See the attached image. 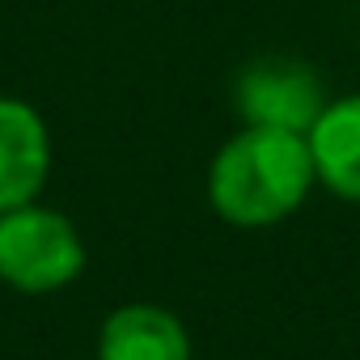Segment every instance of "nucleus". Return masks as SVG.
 <instances>
[{"label": "nucleus", "instance_id": "1", "mask_svg": "<svg viewBox=\"0 0 360 360\" xmlns=\"http://www.w3.org/2000/svg\"><path fill=\"white\" fill-rule=\"evenodd\" d=\"M318 187V169L309 136L284 127L242 123L208 165V204L225 225L267 229L288 221L309 191Z\"/></svg>", "mask_w": 360, "mask_h": 360}, {"label": "nucleus", "instance_id": "3", "mask_svg": "<svg viewBox=\"0 0 360 360\" xmlns=\"http://www.w3.org/2000/svg\"><path fill=\"white\" fill-rule=\"evenodd\" d=\"M326 102L330 98H326L322 77L305 60H292V56L250 60L233 85V106L242 123L250 127H284V131L309 136Z\"/></svg>", "mask_w": 360, "mask_h": 360}, {"label": "nucleus", "instance_id": "6", "mask_svg": "<svg viewBox=\"0 0 360 360\" xmlns=\"http://www.w3.org/2000/svg\"><path fill=\"white\" fill-rule=\"evenodd\" d=\"M309 153L318 183L330 195L360 204V94L326 102V110L309 127Z\"/></svg>", "mask_w": 360, "mask_h": 360}, {"label": "nucleus", "instance_id": "4", "mask_svg": "<svg viewBox=\"0 0 360 360\" xmlns=\"http://www.w3.org/2000/svg\"><path fill=\"white\" fill-rule=\"evenodd\" d=\"M47 178H51L47 119L30 102L0 94V212L34 204Z\"/></svg>", "mask_w": 360, "mask_h": 360}, {"label": "nucleus", "instance_id": "2", "mask_svg": "<svg viewBox=\"0 0 360 360\" xmlns=\"http://www.w3.org/2000/svg\"><path fill=\"white\" fill-rule=\"evenodd\" d=\"M85 271L81 229L56 212L34 204L0 212V280L18 292H56L68 288Z\"/></svg>", "mask_w": 360, "mask_h": 360}, {"label": "nucleus", "instance_id": "5", "mask_svg": "<svg viewBox=\"0 0 360 360\" xmlns=\"http://www.w3.org/2000/svg\"><path fill=\"white\" fill-rule=\"evenodd\" d=\"M98 360H191V335L178 314L131 301L106 314L98 330Z\"/></svg>", "mask_w": 360, "mask_h": 360}]
</instances>
